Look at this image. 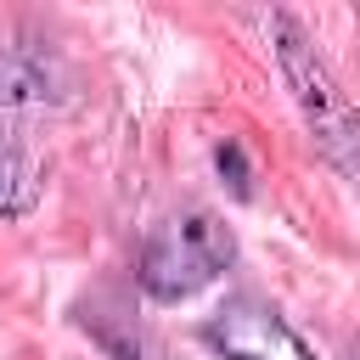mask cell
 Listing matches in <instances>:
<instances>
[{"instance_id": "5", "label": "cell", "mask_w": 360, "mask_h": 360, "mask_svg": "<svg viewBox=\"0 0 360 360\" xmlns=\"http://www.w3.org/2000/svg\"><path fill=\"white\" fill-rule=\"evenodd\" d=\"M45 191V158L28 141L22 124H0V219H22L34 214Z\"/></svg>"}, {"instance_id": "4", "label": "cell", "mask_w": 360, "mask_h": 360, "mask_svg": "<svg viewBox=\"0 0 360 360\" xmlns=\"http://www.w3.org/2000/svg\"><path fill=\"white\" fill-rule=\"evenodd\" d=\"M202 343L219 360H315L309 343L253 292L225 298L208 321H202Z\"/></svg>"}, {"instance_id": "6", "label": "cell", "mask_w": 360, "mask_h": 360, "mask_svg": "<svg viewBox=\"0 0 360 360\" xmlns=\"http://www.w3.org/2000/svg\"><path fill=\"white\" fill-rule=\"evenodd\" d=\"M214 163H219V174H231V191H236V197H248V169H242V146H236V141H225V146L214 152Z\"/></svg>"}, {"instance_id": "1", "label": "cell", "mask_w": 360, "mask_h": 360, "mask_svg": "<svg viewBox=\"0 0 360 360\" xmlns=\"http://www.w3.org/2000/svg\"><path fill=\"white\" fill-rule=\"evenodd\" d=\"M236 259V236L219 214L208 208H186V214H163L135 259V281L146 298L158 304H180L202 287H214Z\"/></svg>"}, {"instance_id": "3", "label": "cell", "mask_w": 360, "mask_h": 360, "mask_svg": "<svg viewBox=\"0 0 360 360\" xmlns=\"http://www.w3.org/2000/svg\"><path fill=\"white\" fill-rule=\"evenodd\" d=\"M73 90V73L56 45L45 39H0V124H34L39 112L62 107Z\"/></svg>"}, {"instance_id": "2", "label": "cell", "mask_w": 360, "mask_h": 360, "mask_svg": "<svg viewBox=\"0 0 360 360\" xmlns=\"http://www.w3.org/2000/svg\"><path fill=\"white\" fill-rule=\"evenodd\" d=\"M270 39H276V68H281V79H287V90H292V101H298L315 146H321L349 180H360V107L338 90L332 68L315 56V45L304 39V28H298L287 11L270 17Z\"/></svg>"}, {"instance_id": "7", "label": "cell", "mask_w": 360, "mask_h": 360, "mask_svg": "<svg viewBox=\"0 0 360 360\" xmlns=\"http://www.w3.org/2000/svg\"><path fill=\"white\" fill-rule=\"evenodd\" d=\"M354 360H360V349H354Z\"/></svg>"}]
</instances>
